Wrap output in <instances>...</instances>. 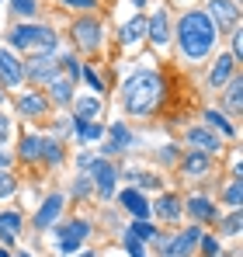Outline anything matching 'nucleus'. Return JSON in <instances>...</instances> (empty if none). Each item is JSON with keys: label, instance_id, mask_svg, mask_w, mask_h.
Masks as SVG:
<instances>
[{"label": "nucleus", "instance_id": "obj_46", "mask_svg": "<svg viewBox=\"0 0 243 257\" xmlns=\"http://www.w3.org/2000/svg\"><path fill=\"white\" fill-rule=\"evenodd\" d=\"M0 167H4V171H7V167H11V153H7V150H4V146H0Z\"/></svg>", "mask_w": 243, "mask_h": 257}, {"label": "nucleus", "instance_id": "obj_50", "mask_svg": "<svg viewBox=\"0 0 243 257\" xmlns=\"http://www.w3.org/2000/svg\"><path fill=\"white\" fill-rule=\"evenodd\" d=\"M18 257H32V254H28V250H21V254H18Z\"/></svg>", "mask_w": 243, "mask_h": 257}, {"label": "nucleus", "instance_id": "obj_2", "mask_svg": "<svg viewBox=\"0 0 243 257\" xmlns=\"http://www.w3.org/2000/svg\"><path fill=\"white\" fill-rule=\"evenodd\" d=\"M163 94H167V84H163L160 73L139 70V73H132L125 80V87H122V108L129 115H136V118H150L160 108Z\"/></svg>", "mask_w": 243, "mask_h": 257}, {"label": "nucleus", "instance_id": "obj_37", "mask_svg": "<svg viewBox=\"0 0 243 257\" xmlns=\"http://www.w3.org/2000/svg\"><path fill=\"white\" fill-rule=\"evenodd\" d=\"M94 191V181H90V174H80L77 181H73V195H90Z\"/></svg>", "mask_w": 243, "mask_h": 257}, {"label": "nucleus", "instance_id": "obj_31", "mask_svg": "<svg viewBox=\"0 0 243 257\" xmlns=\"http://www.w3.org/2000/svg\"><path fill=\"white\" fill-rule=\"evenodd\" d=\"M240 198H243V191H240V177H233V181L226 184V191H222V202H226L229 209H240Z\"/></svg>", "mask_w": 243, "mask_h": 257}, {"label": "nucleus", "instance_id": "obj_20", "mask_svg": "<svg viewBox=\"0 0 243 257\" xmlns=\"http://www.w3.org/2000/svg\"><path fill=\"white\" fill-rule=\"evenodd\" d=\"M181 171L188 174V177H205V174L212 171V157H205V153H198V150H191V153L181 157Z\"/></svg>", "mask_w": 243, "mask_h": 257}, {"label": "nucleus", "instance_id": "obj_12", "mask_svg": "<svg viewBox=\"0 0 243 257\" xmlns=\"http://www.w3.org/2000/svg\"><path fill=\"white\" fill-rule=\"evenodd\" d=\"M63 202H66L63 195H49V198H45V202L39 205V212H35V219H32L39 233H45V229H52V226L59 222V215H63Z\"/></svg>", "mask_w": 243, "mask_h": 257}, {"label": "nucleus", "instance_id": "obj_29", "mask_svg": "<svg viewBox=\"0 0 243 257\" xmlns=\"http://www.w3.org/2000/svg\"><path fill=\"white\" fill-rule=\"evenodd\" d=\"M73 108H77V118L90 122L101 115V97H73Z\"/></svg>", "mask_w": 243, "mask_h": 257}, {"label": "nucleus", "instance_id": "obj_48", "mask_svg": "<svg viewBox=\"0 0 243 257\" xmlns=\"http://www.w3.org/2000/svg\"><path fill=\"white\" fill-rule=\"evenodd\" d=\"M132 4H136V7H143V4H146V0H132Z\"/></svg>", "mask_w": 243, "mask_h": 257}, {"label": "nucleus", "instance_id": "obj_11", "mask_svg": "<svg viewBox=\"0 0 243 257\" xmlns=\"http://www.w3.org/2000/svg\"><path fill=\"white\" fill-rule=\"evenodd\" d=\"M136 143H139V139L129 132L125 122H111V125H108V146H101V157L108 160L111 153H125V150H132Z\"/></svg>", "mask_w": 243, "mask_h": 257}, {"label": "nucleus", "instance_id": "obj_42", "mask_svg": "<svg viewBox=\"0 0 243 257\" xmlns=\"http://www.w3.org/2000/svg\"><path fill=\"white\" fill-rule=\"evenodd\" d=\"M229 35H233V59L240 63V56H243V32H240V28H233Z\"/></svg>", "mask_w": 243, "mask_h": 257}, {"label": "nucleus", "instance_id": "obj_44", "mask_svg": "<svg viewBox=\"0 0 243 257\" xmlns=\"http://www.w3.org/2000/svg\"><path fill=\"white\" fill-rule=\"evenodd\" d=\"M160 160H163V164H174V160H177V150H174V146H163V150H160Z\"/></svg>", "mask_w": 243, "mask_h": 257}, {"label": "nucleus", "instance_id": "obj_51", "mask_svg": "<svg viewBox=\"0 0 243 257\" xmlns=\"http://www.w3.org/2000/svg\"><path fill=\"white\" fill-rule=\"evenodd\" d=\"M0 101H4V90H0Z\"/></svg>", "mask_w": 243, "mask_h": 257}, {"label": "nucleus", "instance_id": "obj_25", "mask_svg": "<svg viewBox=\"0 0 243 257\" xmlns=\"http://www.w3.org/2000/svg\"><path fill=\"white\" fill-rule=\"evenodd\" d=\"M73 136H77L80 143H97V139H104V125H97V122H83V118H73Z\"/></svg>", "mask_w": 243, "mask_h": 257}, {"label": "nucleus", "instance_id": "obj_13", "mask_svg": "<svg viewBox=\"0 0 243 257\" xmlns=\"http://www.w3.org/2000/svg\"><path fill=\"white\" fill-rule=\"evenodd\" d=\"M146 39L157 45V49H167L170 39H174V32H170V18H167V11H157L153 18H146Z\"/></svg>", "mask_w": 243, "mask_h": 257}, {"label": "nucleus", "instance_id": "obj_49", "mask_svg": "<svg viewBox=\"0 0 243 257\" xmlns=\"http://www.w3.org/2000/svg\"><path fill=\"white\" fill-rule=\"evenodd\" d=\"M0 257H11V254H7V250H4V247H0Z\"/></svg>", "mask_w": 243, "mask_h": 257}, {"label": "nucleus", "instance_id": "obj_47", "mask_svg": "<svg viewBox=\"0 0 243 257\" xmlns=\"http://www.w3.org/2000/svg\"><path fill=\"white\" fill-rule=\"evenodd\" d=\"M80 257H97V254H90V250H80Z\"/></svg>", "mask_w": 243, "mask_h": 257}, {"label": "nucleus", "instance_id": "obj_34", "mask_svg": "<svg viewBox=\"0 0 243 257\" xmlns=\"http://www.w3.org/2000/svg\"><path fill=\"white\" fill-rule=\"evenodd\" d=\"M222 233L226 236H240V209H233V212L222 219Z\"/></svg>", "mask_w": 243, "mask_h": 257}, {"label": "nucleus", "instance_id": "obj_15", "mask_svg": "<svg viewBox=\"0 0 243 257\" xmlns=\"http://www.w3.org/2000/svg\"><path fill=\"white\" fill-rule=\"evenodd\" d=\"M233 77H236V59H233V56H219V59L212 63V70H208V87H212V90H222Z\"/></svg>", "mask_w": 243, "mask_h": 257}, {"label": "nucleus", "instance_id": "obj_18", "mask_svg": "<svg viewBox=\"0 0 243 257\" xmlns=\"http://www.w3.org/2000/svg\"><path fill=\"white\" fill-rule=\"evenodd\" d=\"M150 212H157L163 222H177L181 212H184V205H181V198H177V195H170V191H167V195H160V198L150 205Z\"/></svg>", "mask_w": 243, "mask_h": 257}, {"label": "nucleus", "instance_id": "obj_16", "mask_svg": "<svg viewBox=\"0 0 243 257\" xmlns=\"http://www.w3.org/2000/svg\"><path fill=\"white\" fill-rule=\"evenodd\" d=\"M18 111H21L25 118H42V115L49 111V97H45L42 90H25V94L18 97Z\"/></svg>", "mask_w": 243, "mask_h": 257}, {"label": "nucleus", "instance_id": "obj_24", "mask_svg": "<svg viewBox=\"0 0 243 257\" xmlns=\"http://www.w3.org/2000/svg\"><path fill=\"white\" fill-rule=\"evenodd\" d=\"M21 229V212H0V243H14Z\"/></svg>", "mask_w": 243, "mask_h": 257}, {"label": "nucleus", "instance_id": "obj_36", "mask_svg": "<svg viewBox=\"0 0 243 257\" xmlns=\"http://www.w3.org/2000/svg\"><path fill=\"white\" fill-rule=\"evenodd\" d=\"M198 250H202V257H215V254H219V240H215V236H205V233H202Z\"/></svg>", "mask_w": 243, "mask_h": 257}, {"label": "nucleus", "instance_id": "obj_5", "mask_svg": "<svg viewBox=\"0 0 243 257\" xmlns=\"http://www.w3.org/2000/svg\"><path fill=\"white\" fill-rule=\"evenodd\" d=\"M202 226H188V229H181L177 236H167L160 247H163V257H191L198 250V240H202Z\"/></svg>", "mask_w": 243, "mask_h": 257}, {"label": "nucleus", "instance_id": "obj_35", "mask_svg": "<svg viewBox=\"0 0 243 257\" xmlns=\"http://www.w3.org/2000/svg\"><path fill=\"white\" fill-rule=\"evenodd\" d=\"M14 191H18V181H14L11 174H7L4 167H0V198H11Z\"/></svg>", "mask_w": 243, "mask_h": 257}, {"label": "nucleus", "instance_id": "obj_28", "mask_svg": "<svg viewBox=\"0 0 243 257\" xmlns=\"http://www.w3.org/2000/svg\"><path fill=\"white\" fill-rule=\"evenodd\" d=\"M205 125H208V128H219V132H222V136H229V139H236V136H240V128L233 125V122H226V115H222V111H215V108H208V111H205Z\"/></svg>", "mask_w": 243, "mask_h": 257}, {"label": "nucleus", "instance_id": "obj_1", "mask_svg": "<svg viewBox=\"0 0 243 257\" xmlns=\"http://www.w3.org/2000/svg\"><path fill=\"white\" fill-rule=\"evenodd\" d=\"M174 39H177V49H181V56L188 63H202L205 56L215 49L219 32L212 28L205 11H188V14H181V21L174 28Z\"/></svg>", "mask_w": 243, "mask_h": 257}, {"label": "nucleus", "instance_id": "obj_9", "mask_svg": "<svg viewBox=\"0 0 243 257\" xmlns=\"http://www.w3.org/2000/svg\"><path fill=\"white\" fill-rule=\"evenodd\" d=\"M90 181H94V191H97L101 198H111V195H115V181H118L115 164H108L104 157H97V164L90 167Z\"/></svg>", "mask_w": 243, "mask_h": 257}, {"label": "nucleus", "instance_id": "obj_21", "mask_svg": "<svg viewBox=\"0 0 243 257\" xmlns=\"http://www.w3.org/2000/svg\"><path fill=\"white\" fill-rule=\"evenodd\" d=\"M184 209L195 215L198 222H212V219H219V209H215V205H212L205 195H191V198L184 202Z\"/></svg>", "mask_w": 243, "mask_h": 257}, {"label": "nucleus", "instance_id": "obj_40", "mask_svg": "<svg viewBox=\"0 0 243 257\" xmlns=\"http://www.w3.org/2000/svg\"><path fill=\"white\" fill-rule=\"evenodd\" d=\"M80 77H83V80H87L90 87H94V90H104V84H101V77H97V73H94L90 66H80Z\"/></svg>", "mask_w": 243, "mask_h": 257}, {"label": "nucleus", "instance_id": "obj_8", "mask_svg": "<svg viewBox=\"0 0 243 257\" xmlns=\"http://www.w3.org/2000/svg\"><path fill=\"white\" fill-rule=\"evenodd\" d=\"M184 139H188V146H191V150H198V153H205V157L222 153V139H219L208 125H191L188 132H184Z\"/></svg>", "mask_w": 243, "mask_h": 257}, {"label": "nucleus", "instance_id": "obj_39", "mask_svg": "<svg viewBox=\"0 0 243 257\" xmlns=\"http://www.w3.org/2000/svg\"><path fill=\"white\" fill-rule=\"evenodd\" d=\"M59 4H63V7H73V11H83V14L97 7V0H59Z\"/></svg>", "mask_w": 243, "mask_h": 257}, {"label": "nucleus", "instance_id": "obj_19", "mask_svg": "<svg viewBox=\"0 0 243 257\" xmlns=\"http://www.w3.org/2000/svg\"><path fill=\"white\" fill-rule=\"evenodd\" d=\"M143 39H146V18H143V14H136V18H129V21L122 25L118 42L125 45V49H132V45H139Z\"/></svg>", "mask_w": 243, "mask_h": 257}, {"label": "nucleus", "instance_id": "obj_10", "mask_svg": "<svg viewBox=\"0 0 243 257\" xmlns=\"http://www.w3.org/2000/svg\"><path fill=\"white\" fill-rule=\"evenodd\" d=\"M25 77L32 80V84H52L56 77H59V63L52 59V56H35V59H28L25 63Z\"/></svg>", "mask_w": 243, "mask_h": 257}, {"label": "nucleus", "instance_id": "obj_38", "mask_svg": "<svg viewBox=\"0 0 243 257\" xmlns=\"http://www.w3.org/2000/svg\"><path fill=\"white\" fill-rule=\"evenodd\" d=\"M129 177H132V181H139L143 188H157V184H160V181H157V177H153L150 171H132Z\"/></svg>", "mask_w": 243, "mask_h": 257}, {"label": "nucleus", "instance_id": "obj_6", "mask_svg": "<svg viewBox=\"0 0 243 257\" xmlns=\"http://www.w3.org/2000/svg\"><path fill=\"white\" fill-rule=\"evenodd\" d=\"M205 18H208L212 28L222 35L226 28H236V25H240V7H236V0H212L208 11H205Z\"/></svg>", "mask_w": 243, "mask_h": 257}, {"label": "nucleus", "instance_id": "obj_26", "mask_svg": "<svg viewBox=\"0 0 243 257\" xmlns=\"http://www.w3.org/2000/svg\"><path fill=\"white\" fill-rule=\"evenodd\" d=\"M49 90H52V101H56V104H73V80H70V77L59 73V77L49 84Z\"/></svg>", "mask_w": 243, "mask_h": 257}, {"label": "nucleus", "instance_id": "obj_22", "mask_svg": "<svg viewBox=\"0 0 243 257\" xmlns=\"http://www.w3.org/2000/svg\"><path fill=\"white\" fill-rule=\"evenodd\" d=\"M18 157H21L25 164H39V157H42V136L25 132V136H21V150H18Z\"/></svg>", "mask_w": 243, "mask_h": 257}, {"label": "nucleus", "instance_id": "obj_7", "mask_svg": "<svg viewBox=\"0 0 243 257\" xmlns=\"http://www.w3.org/2000/svg\"><path fill=\"white\" fill-rule=\"evenodd\" d=\"M101 21L97 18H80V21H73V42L80 45L83 52H94V49H101Z\"/></svg>", "mask_w": 243, "mask_h": 257}, {"label": "nucleus", "instance_id": "obj_3", "mask_svg": "<svg viewBox=\"0 0 243 257\" xmlns=\"http://www.w3.org/2000/svg\"><path fill=\"white\" fill-rule=\"evenodd\" d=\"M11 45L14 49H25V52H39V56H52L56 52V32L49 28V25H32V21H25V25H14L11 28Z\"/></svg>", "mask_w": 243, "mask_h": 257}, {"label": "nucleus", "instance_id": "obj_45", "mask_svg": "<svg viewBox=\"0 0 243 257\" xmlns=\"http://www.w3.org/2000/svg\"><path fill=\"white\" fill-rule=\"evenodd\" d=\"M4 139H11V118L7 115H0V143Z\"/></svg>", "mask_w": 243, "mask_h": 257}, {"label": "nucleus", "instance_id": "obj_17", "mask_svg": "<svg viewBox=\"0 0 243 257\" xmlns=\"http://www.w3.org/2000/svg\"><path fill=\"white\" fill-rule=\"evenodd\" d=\"M118 202L132 219H146V215H150V202H146V195H143L139 188H125L118 195Z\"/></svg>", "mask_w": 243, "mask_h": 257}, {"label": "nucleus", "instance_id": "obj_41", "mask_svg": "<svg viewBox=\"0 0 243 257\" xmlns=\"http://www.w3.org/2000/svg\"><path fill=\"white\" fill-rule=\"evenodd\" d=\"M94 164H97V157H94V153H80V157H77V171H83V174H90Z\"/></svg>", "mask_w": 243, "mask_h": 257}, {"label": "nucleus", "instance_id": "obj_33", "mask_svg": "<svg viewBox=\"0 0 243 257\" xmlns=\"http://www.w3.org/2000/svg\"><path fill=\"white\" fill-rule=\"evenodd\" d=\"M125 250H129V257H150V254H146V243L136 240L129 229H125Z\"/></svg>", "mask_w": 243, "mask_h": 257}, {"label": "nucleus", "instance_id": "obj_4", "mask_svg": "<svg viewBox=\"0 0 243 257\" xmlns=\"http://www.w3.org/2000/svg\"><path fill=\"white\" fill-rule=\"evenodd\" d=\"M52 236L59 240V254H77L80 243L90 236V222H87V219H73V222L52 226Z\"/></svg>", "mask_w": 243, "mask_h": 257}, {"label": "nucleus", "instance_id": "obj_14", "mask_svg": "<svg viewBox=\"0 0 243 257\" xmlns=\"http://www.w3.org/2000/svg\"><path fill=\"white\" fill-rule=\"evenodd\" d=\"M25 80V63L11 52V49H0V84L18 87Z\"/></svg>", "mask_w": 243, "mask_h": 257}, {"label": "nucleus", "instance_id": "obj_43", "mask_svg": "<svg viewBox=\"0 0 243 257\" xmlns=\"http://www.w3.org/2000/svg\"><path fill=\"white\" fill-rule=\"evenodd\" d=\"M63 66H66V73H70V77H73V80H77V77H80V63H77V59H73V56H63Z\"/></svg>", "mask_w": 243, "mask_h": 257}, {"label": "nucleus", "instance_id": "obj_30", "mask_svg": "<svg viewBox=\"0 0 243 257\" xmlns=\"http://www.w3.org/2000/svg\"><path fill=\"white\" fill-rule=\"evenodd\" d=\"M240 90H243L240 77H233V80L226 84V108H229L233 115H240Z\"/></svg>", "mask_w": 243, "mask_h": 257}, {"label": "nucleus", "instance_id": "obj_27", "mask_svg": "<svg viewBox=\"0 0 243 257\" xmlns=\"http://www.w3.org/2000/svg\"><path fill=\"white\" fill-rule=\"evenodd\" d=\"M63 143L59 139H52V136H42V157L39 160H45V164H52V167H59L63 164Z\"/></svg>", "mask_w": 243, "mask_h": 257}, {"label": "nucleus", "instance_id": "obj_23", "mask_svg": "<svg viewBox=\"0 0 243 257\" xmlns=\"http://www.w3.org/2000/svg\"><path fill=\"white\" fill-rule=\"evenodd\" d=\"M129 233H132L136 240H143V243H163V240H167L163 233H157V226H150L146 219H132Z\"/></svg>", "mask_w": 243, "mask_h": 257}, {"label": "nucleus", "instance_id": "obj_32", "mask_svg": "<svg viewBox=\"0 0 243 257\" xmlns=\"http://www.w3.org/2000/svg\"><path fill=\"white\" fill-rule=\"evenodd\" d=\"M11 11L18 18H35L39 14V0H11Z\"/></svg>", "mask_w": 243, "mask_h": 257}]
</instances>
